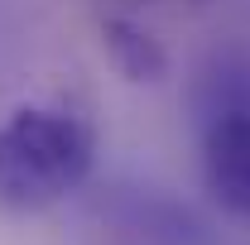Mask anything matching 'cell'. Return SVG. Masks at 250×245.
<instances>
[{
    "instance_id": "6da1fadb",
    "label": "cell",
    "mask_w": 250,
    "mask_h": 245,
    "mask_svg": "<svg viewBox=\"0 0 250 245\" xmlns=\"http://www.w3.org/2000/svg\"><path fill=\"white\" fill-rule=\"evenodd\" d=\"M96 130L67 106H15L0 121V207L43 212L92 178Z\"/></svg>"
},
{
    "instance_id": "3957f363",
    "label": "cell",
    "mask_w": 250,
    "mask_h": 245,
    "mask_svg": "<svg viewBox=\"0 0 250 245\" xmlns=\"http://www.w3.org/2000/svg\"><path fill=\"white\" fill-rule=\"evenodd\" d=\"M96 29H101L106 58L116 62V72H121L125 82H164L168 53H164V43L140 20H130V15H101Z\"/></svg>"
},
{
    "instance_id": "277c9868",
    "label": "cell",
    "mask_w": 250,
    "mask_h": 245,
    "mask_svg": "<svg viewBox=\"0 0 250 245\" xmlns=\"http://www.w3.org/2000/svg\"><path fill=\"white\" fill-rule=\"evenodd\" d=\"M192 106H197L202 125L217 121V116H250V53L246 48L212 53V62L197 72Z\"/></svg>"
},
{
    "instance_id": "7a4b0ae2",
    "label": "cell",
    "mask_w": 250,
    "mask_h": 245,
    "mask_svg": "<svg viewBox=\"0 0 250 245\" xmlns=\"http://www.w3.org/2000/svg\"><path fill=\"white\" fill-rule=\"evenodd\" d=\"M202 183L221 212L250 221V116L202 125Z\"/></svg>"
},
{
    "instance_id": "5b68a950",
    "label": "cell",
    "mask_w": 250,
    "mask_h": 245,
    "mask_svg": "<svg viewBox=\"0 0 250 245\" xmlns=\"http://www.w3.org/2000/svg\"><path fill=\"white\" fill-rule=\"evenodd\" d=\"M192 5H202V0H192Z\"/></svg>"
}]
</instances>
